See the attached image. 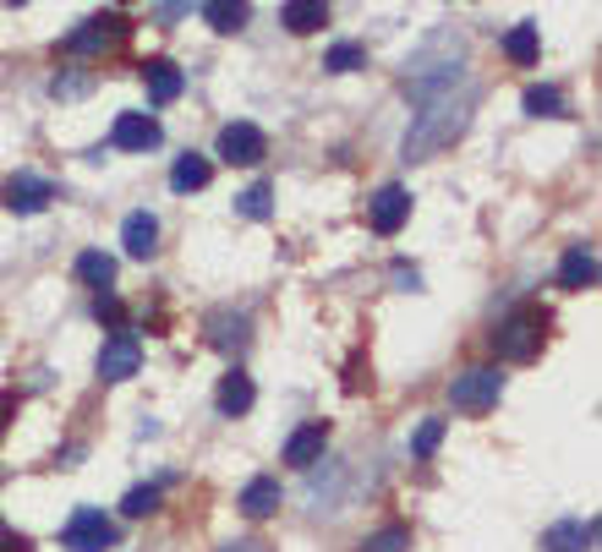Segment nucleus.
Returning a JSON list of instances; mask_svg holds the SVG:
<instances>
[{"label": "nucleus", "mask_w": 602, "mask_h": 552, "mask_svg": "<svg viewBox=\"0 0 602 552\" xmlns=\"http://www.w3.org/2000/svg\"><path fill=\"white\" fill-rule=\"evenodd\" d=\"M362 552H411V531L406 526H389V531H378V537H367Z\"/></svg>", "instance_id": "obj_27"}, {"label": "nucleus", "mask_w": 602, "mask_h": 552, "mask_svg": "<svg viewBox=\"0 0 602 552\" xmlns=\"http://www.w3.org/2000/svg\"><path fill=\"white\" fill-rule=\"evenodd\" d=\"M94 317H99V323H110V328H116V323H121V317H127V312H121V301H116V295H99V301H94Z\"/></svg>", "instance_id": "obj_30"}, {"label": "nucleus", "mask_w": 602, "mask_h": 552, "mask_svg": "<svg viewBox=\"0 0 602 552\" xmlns=\"http://www.w3.org/2000/svg\"><path fill=\"white\" fill-rule=\"evenodd\" d=\"M138 367H143V345L132 334L105 339V350H99V378L105 383H127V378H138Z\"/></svg>", "instance_id": "obj_8"}, {"label": "nucleus", "mask_w": 602, "mask_h": 552, "mask_svg": "<svg viewBox=\"0 0 602 552\" xmlns=\"http://www.w3.org/2000/svg\"><path fill=\"white\" fill-rule=\"evenodd\" d=\"M269 197H275L269 181H252V186L236 197V214H241V219H269Z\"/></svg>", "instance_id": "obj_24"}, {"label": "nucleus", "mask_w": 602, "mask_h": 552, "mask_svg": "<svg viewBox=\"0 0 602 552\" xmlns=\"http://www.w3.org/2000/svg\"><path fill=\"white\" fill-rule=\"evenodd\" d=\"M280 22H286L291 33H318V28H329V6H323V0H291V6L280 11Z\"/></svg>", "instance_id": "obj_20"}, {"label": "nucleus", "mask_w": 602, "mask_h": 552, "mask_svg": "<svg viewBox=\"0 0 602 552\" xmlns=\"http://www.w3.org/2000/svg\"><path fill=\"white\" fill-rule=\"evenodd\" d=\"M121 247H127V258L149 263L153 252H159V219H153V214H132V219L121 225Z\"/></svg>", "instance_id": "obj_16"}, {"label": "nucleus", "mask_w": 602, "mask_h": 552, "mask_svg": "<svg viewBox=\"0 0 602 552\" xmlns=\"http://www.w3.org/2000/svg\"><path fill=\"white\" fill-rule=\"evenodd\" d=\"M175 17H186V6H159L153 11V22H175Z\"/></svg>", "instance_id": "obj_33"}, {"label": "nucleus", "mask_w": 602, "mask_h": 552, "mask_svg": "<svg viewBox=\"0 0 602 552\" xmlns=\"http://www.w3.org/2000/svg\"><path fill=\"white\" fill-rule=\"evenodd\" d=\"M406 219H411V192H406V186H378L373 203H367V225H373L378 236H400Z\"/></svg>", "instance_id": "obj_6"}, {"label": "nucleus", "mask_w": 602, "mask_h": 552, "mask_svg": "<svg viewBox=\"0 0 602 552\" xmlns=\"http://www.w3.org/2000/svg\"><path fill=\"white\" fill-rule=\"evenodd\" d=\"M77 279L94 284L99 295H110V284H116V258H110V252H83V258H77Z\"/></svg>", "instance_id": "obj_23"}, {"label": "nucleus", "mask_w": 602, "mask_h": 552, "mask_svg": "<svg viewBox=\"0 0 602 552\" xmlns=\"http://www.w3.org/2000/svg\"><path fill=\"white\" fill-rule=\"evenodd\" d=\"M498 400H504V372L498 367H471L450 383V405L465 415H487Z\"/></svg>", "instance_id": "obj_3"}, {"label": "nucleus", "mask_w": 602, "mask_h": 552, "mask_svg": "<svg viewBox=\"0 0 602 552\" xmlns=\"http://www.w3.org/2000/svg\"><path fill=\"white\" fill-rule=\"evenodd\" d=\"M542 339H548V312H542V306H515V312L493 328V350H498L504 361H537Z\"/></svg>", "instance_id": "obj_2"}, {"label": "nucleus", "mask_w": 602, "mask_h": 552, "mask_svg": "<svg viewBox=\"0 0 602 552\" xmlns=\"http://www.w3.org/2000/svg\"><path fill=\"white\" fill-rule=\"evenodd\" d=\"M247 328H252L247 317L214 312V317H208V345H214V350H241V345H247Z\"/></svg>", "instance_id": "obj_19"}, {"label": "nucleus", "mask_w": 602, "mask_h": 552, "mask_svg": "<svg viewBox=\"0 0 602 552\" xmlns=\"http://www.w3.org/2000/svg\"><path fill=\"white\" fill-rule=\"evenodd\" d=\"M0 552H28V537H17L6 520H0Z\"/></svg>", "instance_id": "obj_31"}, {"label": "nucleus", "mask_w": 602, "mask_h": 552, "mask_svg": "<svg viewBox=\"0 0 602 552\" xmlns=\"http://www.w3.org/2000/svg\"><path fill=\"white\" fill-rule=\"evenodd\" d=\"M264 132L252 127V121H230V127H219V159L225 164H258L264 159Z\"/></svg>", "instance_id": "obj_10"}, {"label": "nucleus", "mask_w": 602, "mask_h": 552, "mask_svg": "<svg viewBox=\"0 0 602 552\" xmlns=\"http://www.w3.org/2000/svg\"><path fill=\"white\" fill-rule=\"evenodd\" d=\"M323 448H329V421H307V426L291 432V443H286V465L312 470V465L323 459Z\"/></svg>", "instance_id": "obj_11"}, {"label": "nucleus", "mask_w": 602, "mask_h": 552, "mask_svg": "<svg viewBox=\"0 0 602 552\" xmlns=\"http://www.w3.org/2000/svg\"><path fill=\"white\" fill-rule=\"evenodd\" d=\"M0 197H6L11 214H39V208L55 203V181H44V175H33V170H17V175L6 181Z\"/></svg>", "instance_id": "obj_7"}, {"label": "nucleus", "mask_w": 602, "mask_h": 552, "mask_svg": "<svg viewBox=\"0 0 602 552\" xmlns=\"http://www.w3.org/2000/svg\"><path fill=\"white\" fill-rule=\"evenodd\" d=\"M504 55H509L515 66H537V55H542V39H537V28H531V22L509 28V33H504Z\"/></svg>", "instance_id": "obj_22"}, {"label": "nucleus", "mask_w": 602, "mask_h": 552, "mask_svg": "<svg viewBox=\"0 0 602 552\" xmlns=\"http://www.w3.org/2000/svg\"><path fill=\"white\" fill-rule=\"evenodd\" d=\"M362 66H367V50L362 44H334L323 55V72H362Z\"/></svg>", "instance_id": "obj_25"}, {"label": "nucleus", "mask_w": 602, "mask_h": 552, "mask_svg": "<svg viewBox=\"0 0 602 552\" xmlns=\"http://www.w3.org/2000/svg\"><path fill=\"white\" fill-rule=\"evenodd\" d=\"M121 542L116 520H105V509H77L66 526H61V548L66 552H110Z\"/></svg>", "instance_id": "obj_4"}, {"label": "nucleus", "mask_w": 602, "mask_h": 552, "mask_svg": "<svg viewBox=\"0 0 602 552\" xmlns=\"http://www.w3.org/2000/svg\"><path fill=\"white\" fill-rule=\"evenodd\" d=\"M252 400H258L252 378L230 367V372L219 378V394H214V405H219V415H247V411H252Z\"/></svg>", "instance_id": "obj_17"}, {"label": "nucleus", "mask_w": 602, "mask_h": 552, "mask_svg": "<svg viewBox=\"0 0 602 552\" xmlns=\"http://www.w3.org/2000/svg\"><path fill=\"white\" fill-rule=\"evenodd\" d=\"M219 552H275V548H269V542H252V537H247V542H230V548H219Z\"/></svg>", "instance_id": "obj_32"}, {"label": "nucleus", "mask_w": 602, "mask_h": 552, "mask_svg": "<svg viewBox=\"0 0 602 552\" xmlns=\"http://www.w3.org/2000/svg\"><path fill=\"white\" fill-rule=\"evenodd\" d=\"M208 181H214V164H208L203 153H181L175 170H170V186H175V192H203Z\"/></svg>", "instance_id": "obj_18"}, {"label": "nucleus", "mask_w": 602, "mask_h": 552, "mask_svg": "<svg viewBox=\"0 0 602 552\" xmlns=\"http://www.w3.org/2000/svg\"><path fill=\"white\" fill-rule=\"evenodd\" d=\"M247 17H252V11H247L241 0H208V6H203V22H208L214 33H241Z\"/></svg>", "instance_id": "obj_21"}, {"label": "nucleus", "mask_w": 602, "mask_h": 552, "mask_svg": "<svg viewBox=\"0 0 602 552\" xmlns=\"http://www.w3.org/2000/svg\"><path fill=\"white\" fill-rule=\"evenodd\" d=\"M127 39V17L121 11H105V17H88L77 33L61 39V55H105Z\"/></svg>", "instance_id": "obj_5"}, {"label": "nucleus", "mask_w": 602, "mask_h": 552, "mask_svg": "<svg viewBox=\"0 0 602 552\" xmlns=\"http://www.w3.org/2000/svg\"><path fill=\"white\" fill-rule=\"evenodd\" d=\"M143 88H149V105H175L181 88H186V77H181L175 61H149L143 66Z\"/></svg>", "instance_id": "obj_14"}, {"label": "nucleus", "mask_w": 602, "mask_h": 552, "mask_svg": "<svg viewBox=\"0 0 602 552\" xmlns=\"http://www.w3.org/2000/svg\"><path fill=\"white\" fill-rule=\"evenodd\" d=\"M159 121L143 116V110H127V116H116V127H110V148H121V153H149L159 148Z\"/></svg>", "instance_id": "obj_9"}, {"label": "nucleus", "mask_w": 602, "mask_h": 552, "mask_svg": "<svg viewBox=\"0 0 602 552\" xmlns=\"http://www.w3.org/2000/svg\"><path fill=\"white\" fill-rule=\"evenodd\" d=\"M598 542V520H559L542 531V552H592Z\"/></svg>", "instance_id": "obj_12"}, {"label": "nucleus", "mask_w": 602, "mask_h": 552, "mask_svg": "<svg viewBox=\"0 0 602 552\" xmlns=\"http://www.w3.org/2000/svg\"><path fill=\"white\" fill-rule=\"evenodd\" d=\"M526 116H565V94L559 88H526Z\"/></svg>", "instance_id": "obj_26"}, {"label": "nucleus", "mask_w": 602, "mask_h": 552, "mask_svg": "<svg viewBox=\"0 0 602 552\" xmlns=\"http://www.w3.org/2000/svg\"><path fill=\"white\" fill-rule=\"evenodd\" d=\"M159 509V487H132L127 498H121V515H132V520H143Z\"/></svg>", "instance_id": "obj_29"}, {"label": "nucleus", "mask_w": 602, "mask_h": 552, "mask_svg": "<svg viewBox=\"0 0 602 552\" xmlns=\"http://www.w3.org/2000/svg\"><path fill=\"white\" fill-rule=\"evenodd\" d=\"M465 116H471V94H433V99H422V116L411 121V132H406V159H428V153H439V148H450L460 132H465Z\"/></svg>", "instance_id": "obj_1"}, {"label": "nucleus", "mask_w": 602, "mask_h": 552, "mask_svg": "<svg viewBox=\"0 0 602 552\" xmlns=\"http://www.w3.org/2000/svg\"><path fill=\"white\" fill-rule=\"evenodd\" d=\"M439 443H444V421H439V415H428V421L417 426V437H411V454H417V459H428Z\"/></svg>", "instance_id": "obj_28"}, {"label": "nucleus", "mask_w": 602, "mask_h": 552, "mask_svg": "<svg viewBox=\"0 0 602 552\" xmlns=\"http://www.w3.org/2000/svg\"><path fill=\"white\" fill-rule=\"evenodd\" d=\"M280 504H286V493H280V481L275 476H252L247 487H241V515L247 520H269V515H280Z\"/></svg>", "instance_id": "obj_13"}, {"label": "nucleus", "mask_w": 602, "mask_h": 552, "mask_svg": "<svg viewBox=\"0 0 602 552\" xmlns=\"http://www.w3.org/2000/svg\"><path fill=\"white\" fill-rule=\"evenodd\" d=\"M559 284H565V290H592V284H598V252H592V247H565V258H559Z\"/></svg>", "instance_id": "obj_15"}]
</instances>
